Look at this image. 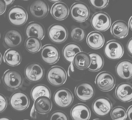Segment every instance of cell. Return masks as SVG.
I'll list each match as a JSON object with an SVG mask.
<instances>
[{"label": "cell", "instance_id": "cell-17", "mask_svg": "<svg viewBox=\"0 0 132 120\" xmlns=\"http://www.w3.org/2000/svg\"><path fill=\"white\" fill-rule=\"evenodd\" d=\"M115 95L117 99L124 103L132 100V85L124 82L119 84L115 90Z\"/></svg>", "mask_w": 132, "mask_h": 120}, {"label": "cell", "instance_id": "cell-8", "mask_svg": "<svg viewBox=\"0 0 132 120\" xmlns=\"http://www.w3.org/2000/svg\"><path fill=\"white\" fill-rule=\"evenodd\" d=\"M124 47L122 44L117 40H110L106 44L104 53L108 58L117 60L121 58L124 54Z\"/></svg>", "mask_w": 132, "mask_h": 120}, {"label": "cell", "instance_id": "cell-43", "mask_svg": "<svg viewBox=\"0 0 132 120\" xmlns=\"http://www.w3.org/2000/svg\"><path fill=\"white\" fill-rule=\"evenodd\" d=\"M0 120H12L8 117H1L0 118Z\"/></svg>", "mask_w": 132, "mask_h": 120}, {"label": "cell", "instance_id": "cell-2", "mask_svg": "<svg viewBox=\"0 0 132 120\" xmlns=\"http://www.w3.org/2000/svg\"><path fill=\"white\" fill-rule=\"evenodd\" d=\"M7 16L9 22L14 26L24 25L28 19V14L25 9L19 5L12 7L9 11Z\"/></svg>", "mask_w": 132, "mask_h": 120}, {"label": "cell", "instance_id": "cell-15", "mask_svg": "<svg viewBox=\"0 0 132 120\" xmlns=\"http://www.w3.org/2000/svg\"><path fill=\"white\" fill-rule=\"evenodd\" d=\"M22 41V35L17 29H12L7 31L4 37V43L6 47H18L21 46Z\"/></svg>", "mask_w": 132, "mask_h": 120}, {"label": "cell", "instance_id": "cell-18", "mask_svg": "<svg viewBox=\"0 0 132 120\" xmlns=\"http://www.w3.org/2000/svg\"><path fill=\"white\" fill-rule=\"evenodd\" d=\"M70 115L73 120H89L91 112L87 105L79 103L71 109Z\"/></svg>", "mask_w": 132, "mask_h": 120}, {"label": "cell", "instance_id": "cell-44", "mask_svg": "<svg viewBox=\"0 0 132 120\" xmlns=\"http://www.w3.org/2000/svg\"><path fill=\"white\" fill-rule=\"evenodd\" d=\"M1 62H2V55L1 54V53H0V64H1Z\"/></svg>", "mask_w": 132, "mask_h": 120}, {"label": "cell", "instance_id": "cell-24", "mask_svg": "<svg viewBox=\"0 0 132 120\" xmlns=\"http://www.w3.org/2000/svg\"><path fill=\"white\" fill-rule=\"evenodd\" d=\"M88 45L93 49H98L104 45V38L102 34L97 31H93L88 35Z\"/></svg>", "mask_w": 132, "mask_h": 120}, {"label": "cell", "instance_id": "cell-31", "mask_svg": "<svg viewBox=\"0 0 132 120\" xmlns=\"http://www.w3.org/2000/svg\"><path fill=\"white\" fill-rule=\"evenodd\" d=\"M111 116L112 120H126L127 117L126 109L122 106H117L112 110Z\"/></svg>", "mask_w": 132, "mask_h": 120}, {"label": "cell", "instance_id": "cell-5", "mask_svg": "<svg viewBox=\"0 0 132 120\" xmlns=\"http://www.w3.org/2000/svg\"><path fill=\"white\" fill-rule=\"evenodd\" d=\"M70 14L72 19L78 22H83L88 19L89 7L82 2H77L73 4L70 9Z\"/></svg>", "mask_w": 132, "mask_h": 120}, {"label": "cell", "instance_id": "cell-3", "mask_svg": "<svg viewBox=\"0 0 132 120\" xmlns=\"http://www.w3.org/2000/svg\"><path fill=\"white\" fill-rule=\"evenodd\" d=\"M3 80L5 86L12 90H16L21 87L23 81L21 73L13 70H9L5 72Z\"/></svg>", "mask_w": 132, "mask_h": 120}, {"label": "cell", "instance_id": "cell-10", "mask_svg": "<svg viewBox=\"0 0 132 120\" xmlns=\"http://www.w3.org/2000/svg\"><path fill=\"white\" fill-rule=\"evenodd\" d=\"M25 76L29 81L37 82L41 81L45 75V70L42 65L37 62H32L26 66Z\"/></svg>", "mask_w": 132, "mask_h": 120}, {"label": "cell", "instance_id": "cell-47", "mask_svg": "<svg viewBox=\"0 0 132 120\" xmlns=\"http://www.w3.org/2000/svg\"><path fill=\"white\" fill-rule=\"evenodd\" d=\"M25 120H28V119H25Z\"/></svg>", "mask_w": 132, "mask_h": 120}, {"label": "cell", "instance_id": "cell-6", "mask_svg": "<svg viewBox=\"0 0 132 120\" xmlns=\"http://www.w3.org/2000/svg\"><path fill=\"white\" fill-rule=\"evenodd\" d=\"M96 84L101 91H111L115 85V79L113 75L108 71H102L96 76Z\"/></svg>", "mask_w": 132, "mask_h": 120}, {"label": "cell", "instance_id": "cell-35", "mask_svg": "<svg viewBox=\"0 0 132 120\" xmlns=\"http://www.w3.org/2000/svg\"><path fill=\"white\" fill-rule=\"evenodd\" d=\"M7 106V101L5 97L0 94V113L3 112Z\"/></svg>", "mask_w": 132, "mask_h": 120}, {"label": "cell", "instance_id": "cell-19", "mask_svg": "<svg viewBox=\"0 0 132 120\" xmlns=\"http://www.w3.org/2000/svg\"><path fill=\"white\" fill-rule=\"evenodd\" d=\"M25 34L28 37H36L42 40L45 36V28L41 23L32 22L28 24L25 28Z\"/></svg>", "mask_w": 132, "mask_h": 120}, {"label": "cell", "instance_id": "cell-27", "mask_svg": "<svg viewBox=\"0 0 132 120\" xmlns=\"http://www.w3.org/2000/svg\"><path fill=\"white\" fill-rule=\"evenodd\" d=\"M80 52H82V49L76 43H71L65 46L63 49V54L65 60L72 62L75 57Z\"/></svg>", "mask_w": 132, "mask_h": 120}, {"label": "cell", "instance_id": "cell-26", "mask_svg": "<svg viewBox=\"0 0 132 120\" xmlns=\"http://www.w3.org/2000/svg\"><path fill=\"white\" fill-rule=\"evenodd\" d=\"M4 60L7 64L15 67L21 62L22 57L18 51L13 49H8L5 52Z\"/></svg>", "mask_w": 132, "mask_h": 120}, {"label": "cell", "instance_id": "cell-28", "mask_svg": "<svg viewBox=\"0 0 132 120\" xmlns=\"http://www.w3.org/2000/svg\"><path fill=\"white\" fill-rule=\"evenodd\" d=\"M89 55L91 58V63L88 69V70L96 72L102 69L104 65V60L102 55L96 52L89 53Z\"/></svg>", "mask_w": 132, "mask_h": 120}, {"label": "cell", "instance_id": "cell-39", "mask_svg": "<svg viewBox=\"0 0 132 120\" xmlns=\"http://www.w3.org/2000/svg\"><path fill=\"white\" fill-rule=\"evenodd\" d=\"M73 71H74V67H73V63L72 62H71L70 66H69V71H68V75H69V76H70L71 72H73Z\"/></svg>", "mask_w": 132, "mask_h": 120}, {"label": "cell", "instance_id": "cell-9", "mask_svg": "<svg viewBox=\"0 0 132 120\" xmlns=\"http://www.w3.org/2000/svg\"><path fill=\"white\" fill-rule=\"evenodd\" d=\"M94 113L98 117H104L112 110V104L106 97H98L94 101L92 105Z\"/></svg>", "mask_w": 132, "mask_h": 120}, {"label": "cell", "instance_id": "cell-1", "mask_svg": "<svg viewBox=\"0 0 132 120\" xmlns=\"http://www.w3.org/2000/svg\"><path fill=\"white\" fill-rule=\"evenodd\" d=\"M91 25L95 30L101 32L107 31L111 25L109 14L103 12H97L91 18Z\"/></svg>", "mask_w": 132, "mask_h": 120}, {"label": "cell", "instance_id": "cell-46", "mask_svg": "<svg viewBox=\"0 0 132 120\" xmlns=\"http://www.w3.org/2000/svg\"><path fill=\"white\" fill-rule=\"evenodd\" d=\"M0 37H1V34H0Z\"/></svg>", "mask_w": 132, "mask_h": 120}, {"label": "cell", "instance_id": "cell-36", "mask_svg": "<svg viewBox=\"0 0 132 120\" xmlns=\"http://www.w3.org/2000/svg\"><path fill=\"white\" fill-rule=\"evenodd\" d=\"M6 10V4L4 1L0 0V15L3 14Z\"/></svg>", "mask_w": 132, "mask_h": 120}, {"label": "cell", "instance_id": "cell-16", "mask_svg": "<svg viewBox=\"0 0 132 120\" xmlns=\"http://www.w3.org/2000/svg\"><path fill=\"white\" fill-rule=\"evenodd\" d=\"M30 12L33 17L36 19H42L48 13V4L44 1H36L31 4Z\"/></svg>", "mask_w": 132, "mask_h": 120}, {"label": "cell", "instance_id": "cell-7", "mask_svg": "<svg viewBox=\"0 0 132 120\" xmlns=\"http://www.w3.org/2000/svg\"><path fill=\"white\" fill-rule=\"evenodd\" d=\"M48 82L55 86H61L67 80V73L63 67L54 66L49 70L47 74Z\"/></svg>", "mask_w": 132, "mask_h": 120}, {"label": "cell", "instance_id": "cell-38", "mask_svg": "<svg viewBox=\"0 0 132 120\" xmlns=\"http://www.w3.org/2000/svg\"><path fill=\"white\" fill-rule=\"evenodd\" d=\"M127 117L129 118V120H132V105L130 106V108L128 109L127 110Z\"/></svg>", "mask_w": 132, "mask_h": 120}, {"label": "cell", "instance_id": "cell-40", "mask_svg": "<svg viewBox=\"0 0 132 120\" xmlns=\"http://www.w3.org/2000/svg\"><path fill=\"white\" fill-rule=\"evenodd\" d=\"M35 109H34V106H33L32 108L31 109V112H30V116L31 118H36V113H35Z\"/></svg>", "mask_w": 132, "mask_h": 120}, {"label": "cell", "instance_id": "cell-25", "mask_svg": "<svg viewBox=\"0 0 132 120\" xmlns=\"http://www.w3.org/2000/svg\"><path fill=\"white\" fill-rule=\"evenodd\" d=\"M73 63L75 67L79 70L88 69L91 63V58L89 54L84 52L78 53L73 59Z\"/></svg>", "mask_w": 132, "mask_h": 120}, {"label": "cell", "instance_id": "cell-37", "mask_svg": "<svg viewBox=\"0 0 132 120\" xmlns=\"http://www.w3.org/2000/svg\"><path fill=\"white\" fill-rule=\"evenodd\" d=\"M127 49L129 53H130V55L132 56V38H131L129 40V41L128 42L127 45Z\"/></svg>", "mask_w": 132, "mask_h": 120}, {"label": "cell", "instance_id": "cell-14", "mask_svg": "<svg viewBox=\"0 0 132 120\" xmlns=\"http://www.w3.org/2000/svg\"><path fill=\"white\" fill-rule=\"evenodd\" d=\"M42 60L49 65L56 63L60 59V51L58 47L52 45H46L42 48L41 52Z\"/></svg>", "mask_w": 132, "mask_h": 120}, {"label": "cell", "instance_id": "cell-42", "mask_svg": "<svg viewBox=\"0 0 132 120\" xmlns=\"http://www.w3.org/2000/svg\"><path fill=\"white\" fill-rule=\"evenodd\" d=\"M129 27L130 28V29L132 31V16L129 20Z\"/></svg>", "mask_w": 132, "mask_h": 120}, {"label": "cell", "instance_id": "cell-11", "mask_svg": "<svg viewBox=\"0 0 132 120\" xmlns=\"http://www.w3.org/2000/svg\"><path fill=\"white\" fill-rule=\"evenodd\" d=\"M53 99L56 106L60 108H67L72 104L73 95L69 90L63 88L55 93Z\"/></svg>", "mask_w": 132, "mask_h": 120}, {"label": "cell", "instance_id": "cell-4", "mask_svg": "<svg viewBox=\"0 0 132 120\" xmlns=\"http://www.w3.org/2000/svg\"><path fill=\"white\" fill-rule=\"evenodd\" d=\"M48 36L49 39L55 43H64L68 37L67 29L62 24H54L49 27Z\"/></svg>", "mask_w": 132, "mask_h": 120}, {"label": "cell", "instance_id": "cell-23", "mask_svg": "<svg viewBox=\"0 0 132 120\" xmlns=\"http://www.w3.org/2000/svg\"><path fill=\"white\" fill-rule=\"evenodd\" d=\"M33 106L35 110L40 114H46L50 112L52 107V101L47 97H40L34 101Z\"/></svg>", "mask_w": 132, "mask_h": 120}, {"label": "cell", "instance_id": "cell-34", "mask_svg": "<svg viewBox=\"0 0 132 120\" xmlns=\"http://www.w3.org/2000/svg\"><path fill=\"white\" fill-rule=\"evenodd\" d=\"M89 3L94 8L102 9L107 6L109 1L108 0H89Z\"/></svg>", "mask_w": 132, "mask_h": 120}, {"label": "cell", "instance_id": "cell-13", "mask_svg": "<svg viewBox=\"0 0 132 120\" xmlns=\"http://www.w3.org/2000/svg\"><path fill=\"white\" fill-rule=\"evenodd\" d=\"M75 93L79 100L82 101H87L94 97L95 90L91 83L82 82L76 86Z\"/></svg>", "mask_w": 132, "mask_h": 120}, {"label": "cell", "instance_id": "cell-29", "mask_svg": "<svg viewBox=\"0 0 132 120\" xmlns=\"http://www.w3.org/2000/svg\"><path fill=\"white\" fill-rule=\"evenodd\" d=\"M47 97L50 99L51 93L49 88L45 85H37L32 88L31 92V97L33 100H36L40 97Z\"/></svg>", "mask_w": 132, "mask_h": 120}, {"label": "cell", "instance_id": "cell-21", "mask_svg": "<svg viewBox=\"0 0 132 120\" xmlns=\"http://www.w3.org/2000/svg\"><path fill=\"white\" fill-rule=\"evenodd\" d=\"M51 12L55 19L58 21H63L67 18L69 10V7L65 3L60 1L52 5Z\"/></svg>", "mask_w": 132, "mask_h": 120}, {"label": "cell", "instance_id": "cell-41", "mask_svg": "<svg viewBox=\"0 0 132 120\" xmlns=\"http://www.w3.org/2000/svg\"><path fill=\"white\" fill-rule=\"evenodd\" d=\"M5 1V4L9 5L12 4L13 3V0H11V1Z\"/></svg>", "mask_w": 132, "mask_h": 120}, {"label": "cell", "instance_id": "cell-45", "mask_svg": "<svg viewBox=\"0 0 132 120\" xmlns=\"http://www.w3.org/2000/svg\"><path fill=\"white\" fill-rule=\"evenodd\" d=\"M94 120H101V119H94Z\"/></svg>", "mask_w": 132, "mask_h": 120}, {"label": "cell", "instance_id": "cell-22", "mask_svg": "<svg viewBox=\"0 0 132 120\" xmlns=\"http://www.w3.org/2000/svg\"><path fill=\"white\" fill-rule=\"evenodd\" d=\"M111 33L115 37L122 38L129 33V26L125 21L119 20L115 21L111 27Z\"/></svg>", "mask_w": 132, "mask_h": 120}, {"label": "cell", "instance_id": "cell-30", "mask_svg": "<svg viewBox=\"0 0 132 120\" xmlns=\"http://www.w3.org/2000/svg\"><path fill=\"white\" fill-rule=\"evenodd\" d=\"M25 46L26 49L30 53H36L42 47L41 41L37 38L29 37L25 41Z\"/></svg>", "mask_w": 132, "mask_h": 120}, {"label": "cell", "instance_id": "cell-20", "mask_svg": "<svg viewBox=\"0 0 132 120\" xmlns=\"http://www.w3.org/2000/svg\"><path fill=\"white\" fill-rule=\"evenodd\" d=\"M116 73L121 79L129 80L132 78V62L123 60L117 65Z\"/></svg>", "mask_w": 132, "mask_h": 120}, {"label": "cell", "instance_id": "cell-33", "mask_svg": "<svg viewBox=\"0 0 132 120\" xmlns=\"http://www.w3.org/2000/svg\"><path fill=\"white\" fill-rule=\"evenodd\" d=\"M49 120H69V118L64 112L58 110L51 114Z\"/></svg>", "mask_w": 132, "mask_h": 120}, {"label": "cell", "instance_id": "cell-32", "mask_svg": "<svg viewBox=\"0 0 132 120\" xmlns=\"http://www.w3.org/2000/svg\"><path fill=\"white\" fill-rule=\"evenodd\" d=\"M85 37V33L81 28L75 27L71 31V38L76 42H81Z\"/></svg>", "mask_w": 132, "mask_h": 120}, {"label": "cell", "instance_id": "cell-12", "mask_svg": "<svg viewBox=\"0 0 132 120\" xmlns=\"http://www.w3.org/2000/svg\"><path fill=\"white\" fill-rule=\"evenodd\" d=\"M10 104L12 108L18 111L25 110L30 105V99L26 94L16 92L13 94L10 99Z\"/></svg>", "mask_w": 132, "mask_h": 120}]
</instances>
